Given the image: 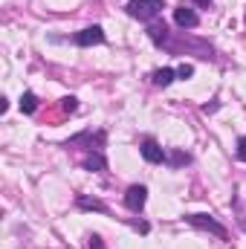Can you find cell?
Here are the masks:
<instances>
[{"label":"cell","mask_w":246,"mask_h":249,"mask_svg":"<svg viewBox=\"0 0 246 249\" xmlns=\"http://www.w3.org/2000/svg\"><path fill=\"white\" fill-rule=\"evenodd\" d=\"M61 110L64 113H75V110H78V99H75V96H64L61 99Z\"/></svg>","instance_id":"14"},{"label":"cell","mask_w":246,"mask_h":249,"mask_svg":"<svg viewBox=\"0 0 246 249\" xmlns=\"http://www.w3.org/2000/svg\"><path fill=\"white\" fill-rule=\"evenodd\" d=\"M188 226H194V229H200V232H209V235H214V238H220V241H229V229L214 217V214H206V212H191V214H185L183 217Z\"/></svg>","instance_id":"4"},{"label":"cell","mask_w":246,"mask_h":249,"mask_svg":"<svg viewBox=\"0 0 246 249\" xmlns=\"http://www.w3.org/2000/svg\"><path fill=\"white\" fill-rule=\"evenodd\" d=\"M188 162H191V154H188V151H183V148H171V151H168V162H165L168 168L177 171V168H185Z\"/></svg>","instance_id":"12"},{"label":"cell","mask_w":246,"mask_h":249,"mask_svg":"<svg viewBox=\"0 0 246 249\" xmlns=\"http://www.w3.org/2000/svg\"><path fill=\"white\" fill-rule=\"evenodd\" d=\"M148 38H151L154 47L168 50L171 55H183L185 50H188V53L197 55L200 61H214V47H211L209 41H197V38H180V41H177L165 20H151V23H148Z\"/></svg>","instance_id":"1"},{"label":"cell","mask_w":246,"mask_h":249,"mask_svg":"<svg viewBox=\"0 0 246 249\" xmlns=\"http://www.w3.org/2000/svg\"><path fill=\"white\" fill-rule=\"evenodd\" d=\"M191 3H194V6H200V9H209L214 0H191Z\"/></svg>","instance_id":"20"},{"label":"cell","mask_w":246,"mask_h":249,"mask_svg":"<svg viewBox=\"0 0 246 249\" xmlns=\"http://www.w3.org/2000/svg\"><path fill=\"white\" fill-rule=\"evenodd\" d=\"M145 203H148V186H142V183L127 186V191H124V206H127V212L139 214V212L145 209Z\"/></svg>","instance_id":"7"},{"label":"cell","mask_w":246,"mask_h":249,"mask_svg":"<svg viewBox=\"0 0 246 249\" xmlns=\"http://www.w3.org/2000/svg\"><path fill=\"white\" fill-rule=\"evenodd\" d=\"M174 23H177L180 29H197V26H200V15H197L191 6L180 3V6L174 9Z\"/></svg>","instance_id":"8"},{"label":"cell","mask_w":246,"mask_h":249,"mask_svg":"<svg viewBox=\"0 0 246 249\" xmlns=\"http://www.w3.org/2000/svg\"><path fill=\"white\" fill-rule=\"evenodd\" d=\"M130 226H133L136 232H142V235H148V232H151V226H148L145 220H130Z\"/></svg>","instance_id":"18"},{"label":"cell","mask_w":246,"mask_h":249,"mask_svg":"<svg viewBox=\"0 0 246 249\" xmlns=\"http://www.w3.org/2000/svg\"><path fill=\"white\" fill-rule=\"evenodd\" d=\"M105 142H107L105 130H81V133L70 136L61 148L64 151H84V154H90V151H105Z\"/></svg>","instance_id":"2"},{"label":"cell","mask_w":246,"mask_h":249,"mask_svg":"<svg viewBox=\"0 0 246 249\" xmlns=\"http://www.w3.org/2000/svg\"><path fill=\"white\" fill-rule=\"evenodd\" d=\"M151 81L157 87H171L177 81V67H159V70H154L151 72Z\"/></svg>","instance_id":"10"},{"label":"cell","mask_w":246,"mask_h":249,"mask_svg":"<svg viewBox=\"0 0 246 249\" xmlns=\"http://www.w3.org/2000/svg\"><path fill=\"white\" fill-rule=\"evenodd\" d=\"M78 165L84 171H107V157H105V151H90L78 160Z\"/></svg>","instance_id":"9"},{"label":"cell","mask_w":246,"mask_h":249,"mask_svg":"<svg viewBox=\"0 0 246 249\" xmlns=\"http://www.w3.org/2000/svg\"><path fill=\"white\" fill-rule=\"evenodd\" d=\"M75 209L81 212H99V214H107V206L96 197H87V194H75Z\"/></svg>","instance_id":"11"},{"label":"cell","mask_w":246,"mask_h":249,"mask_svg":"<svg viewBox=\"0 0 246 249\" xmlns=\"http://www.w3.org/2000/svg\"><path fill=\"white\" fill-rule=\"evenodd\" d=\"M217 107H220V102H217V99H211V105H203V113H214Z\"/></svg>","instance_id":"19"},{"label":"cell","mask_w":246,"mask_h":249,"mask_svg":"<svg viewBox=\"0 0 246 249\" xmlns=\"http://www.w3.org/2000/svg\"><path fill=\"white\" fill-rule=\"evenodd\" d=\"M235 154H238V160H241V162H246V136L238 139V151H235Z\"/></svg>","instance_id":"17"},{"label":"cell","mask_w":246,"mask_h":249,"mask_svg":"<svg viewBox=\"0 0 246 249\" xmlns=\"http://www.w3.org/2000/svg\"><path fill=\"white\" fill-rule=\"evenodd\" d=\"M139 154H142V160L151 162V165H165V162H168V151H165L154 136H142V142H139Z\"/></svg>","instance_id":"5"},{"label":"cell","mask_w":246,"mask_h":249,"mask_svg":"<svg viewBox=\"0 0 246 249\" xmlns=\"http://www.w3.org/2000/svg\"><path fill=\"white\" fill-rule=\"evenodd\" d=\"M238 223H241V229H244V232H246V217H241V220H238Z\"/></svg>","instance_id":"21"},{"label":"cell","mask_w":246,"mask_h":249,"mask_svg":"<svg viewBox=\"0 0 246 249\" xmlns=\"http://www.w3.org/2000/svg\"><path fill=\"white\" fill-rule=\"evenodd\" d=\"M191 75H194V64H180V67H177V78H183V81H188V78H191Z\"/></svg>","instance_id":"16"},{"label":"cell","mask_w":246,"mask_h":249,"mask_svg":"<svg viewBox=\"0 0 246 249\" xmlns=\"http://www.w3.org/2000/svg\"><path fill=\"white\" fill-rule=\"evenodd\" d=\"M70 41H72L75 47L87 50V47H99V44H105V41H107V35H105V29H102L99 23H93V26H87V29L75 32V35H72Z\"/></svg>","instance_id":"6"},{"label":"cell","mask_w":246,"mask_h":249,"mask_svg":"<svg viewBox=\"0 0 246 249\" xmlns=\"http://www.w3.org/2000/svg\"><path fill=\"white\" fill-rule=\"evenodd\" d=\"M18 105H20V113H26V116H32V113L38 110V96H35L32 90H26V93L20 96V102H18Z\"/></svg>","instance_id":"13"},{"label":"cell","mask_w":246,"mask_h":249,"mask_svg":"<svg viewBox=\"0 0 246 249\" xmlns=\"http://www.w3.org/2000/svg\"><path fill=\"white\" fill-rule=\"evenodd\" d=\"M165 9V0H127L124 3V12L133 18V20H142V23H151L162 15Z\"/></svg>","instance_id":"3"},{"label":"cell","mask_w":246,"mask_h":249,"mask_svg":"<svg viewBox=\"0 0 246 249\" xmlns=\"http://www.w3.org/2000/svg\"><path fill=\"white\" fill-rule=\"evenodd\" d=\"M87 249H107V247H105V241H102V235H96V232H90V235H87Z\"/></svg>","instance_id":"15"}]
</instances>
